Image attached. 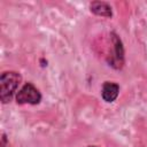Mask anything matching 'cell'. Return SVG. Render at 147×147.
<instances>
[{
  "mask_svg": "<svg viewBox=\"0 0 147 147\" xmlns=\"http://www.w3.org/2000/svg\"><path fill=\"white\" fill-rule=\"evenodd\" d=\"M22 76L16 71H5L0 77V100L2 103L9 102L20 86Z\"/></svg>",
  "mask_w": 147,
  "mask_h": 147,
  "instance_id": "1",
  "label": "cell"
},
{
  "mask_svg": "<svg viewBox=\"0 0 147 147\" xmlns=\"http://www.w3.org/2000/svg\"><path fill=\"white\" fill-rule=\"evenodd\" d=\"M41 101V93L32 83H25L16 93V102L18 105H38Z\"/></svg>",
  "mask_w": 147,
  "mask_h": 147,
  "instance_id": "2",
  "label": "cell"
},
{
  "mask_svg": "<svg viewBox=\"0 0 147 147\" xmlns=\"http://www.w3.org/2000/svg\"><path fill=\"white\" fill-rule=\"evenodd\" d=\"M111 41H113V53L110 55V59H108V62L110 63L111 67L115 69H121L124 63V49H123V44L119 37L115 33L111 32Z\"/></svg>",
  "mask_w": 147,
  "mask_h": 147,
  "instance_id": "3",
  "label": "cell"
},
{
  "mask_svg": "<svg viewBox=\"0 0 147 147\" xmlns=\"http://www.w3.org/2000/svg\"><path fill=\"white\" fill-rule=\"evenodd\" d=\"M119 93L118 84L114 82H105L101 90V96L106 102H114Z\"/></svg>",
  "mask_w": 147,
  "mask_h": 147,
  "instance_id": "4",
  "label": "cell"
},
{
  "mask_svg": "<svg viewBox=\"0 0 147 147\" xmlns=\"http://www.w3.org/2000/svg\"><path fill=\"white\" fill-rule=\"evenodd\" d=\"M90 9L93 14L101 16V17H111L113 16V10L109 3L105 1H93L90 3Z\"/></svg>",
  "mask_w": 147,
  "mask_h": 147,
  "instance_id": "5",
  "label": "cell"
},
{
  "mask_svg": "<svg viewBox=\"0 0 147 147\" xmlns=\"http://www.w3.org/2000/svg\"><path fill=\"white\" fill-rule=\"evenodd\" d=\"M0 146L1 147H9V142H8L6 133H2V136H1V145Z\"/></svg>",
  "mask_w": 147,
  "mask_h": 147,
  "instance_id": "6",
  "label": "cell"
},
{
  "mask_svg": "<svg viewBox=\"0 0 147 147\" xmlns=\"http://www.w3.org/2000/svg\"><path fill=\"white\" fill-rule=\"evenodd\" d=\"M88 147H96V146H88Z\"/></svg>",
  "mask_w": 147,
  "mask_h": 147,
  "instance_id": "7",
  "label": "cell"
}]
</instances>
